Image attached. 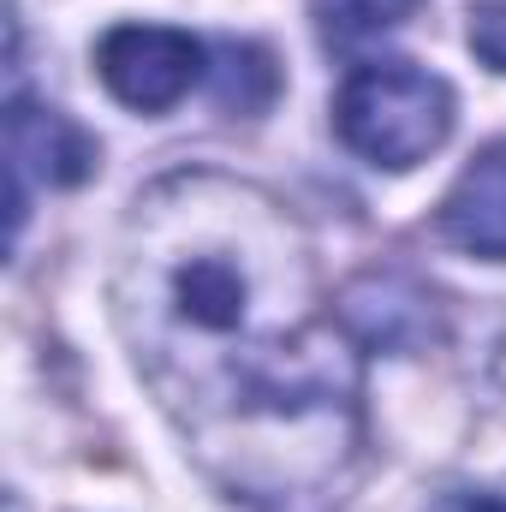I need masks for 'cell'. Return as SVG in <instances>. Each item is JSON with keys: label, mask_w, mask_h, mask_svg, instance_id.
Masks as SVG:
<instances>
[{"label": "cell", "mask_w": 506, "mask_h": 512, "mask_svg": "<svg viewBox=\"0 0 506 512\" xmlns=\"http://www.w3.org/2000/svg\"><path fill=\"white\" fill-rule=\"evenodd\" d=\"M340 143L387 173H405L429 161L453 131V90L447 78L411 66V60H364L346 72L334 96Z\"/></svg>", "instance_id": "2"}, {"label": "cell", "mask_w": 506, "mask_h": 512, "mask_svg": "<svg viewBox=\"0 0 506 512\" xmlns=\"http://www.w3.org/2000/svg\"><path fill=\"white\" fill-rule=\"evenodd\" d=\"M310 12L334 48H364L387 30H399L417 12V0H310Z\"/></svg>", "instance_id": "6"}, {"label": "cell", "mask_w": 506, "mask_h": 512, "mask_svg": "<svg viewBox=\"0 0 506 512\" xmlns=\"http://www.w3.org/2000/svg\"><path fill=\"white\" fill-rule=\"evenodd\" d=\"M471 54L483 60V66H495L506 72V0H483V6H471Z\"/></svg>", "instance_id": "7"}, {"label": "cell", "mask_w": 506, "mask_h": 512, "mask_svg": "<svg viewBox=\"0 0 506 512\" xmlns=\"http://www.w3.org/2000/svg\"><path fill=\"white\" fill-rule=\"evenodd\" d=\"M435 227L459 251L506 262V137L489 143L477 161H465V173L447 185L435 209Z\"/></svg>", "instance_id": "5"}, {"label": "cell", "mask_w": 506, "mask_h": 512, "mask_svg": "<svg viewBox=\"0 0 506 512\" xmlns=\"http://www.w3.org/2000/svg\"><path fill=\"white\" fill-rule=\"evenodd\" d=\"M96 72H102V84L120 108L167 114L203 84L209 48L191 30H173V24H114L96 42Z\"/></svg>", "instance_id": "3"}, {"label": "cell", "mask_w": 506, "mask_h": 512, "mask_svg": "<svg viewBox=\"0 0 506 512\" xmlns=\"http://www.w3.org/2000/svg\"><path fill=\"white\" fill-rule=\"evenodd\" d=\"M6 167H12V227H24V191L30 185H42V191L84 185L96 173V143H90L84 126H72L60 108L12 96V114H6Z\"/></svg>", "instance_id": "4"}, {"label": "cell", "mask_w": 506, "mask_h": 512, "mask_svg": "<svg viewBox=\"0 0 506 512\" xmlns=\"http://www.w3.org/2000/svg\"><path fill=\"white\" fill-rule=\"evenodd\" d=\"M429 512H506V495H495V489H453Z\"/></svg>", "instance_id": "8"}, {"label": "cell", "mask_w": 506, "mask_h": 512, "mask_svg": "<svg viewBox=\"0 0 506 512\" xmlns=\"http://www.w3.org/2000/svg\"><path fill=\"white\" fill-rule=\"evenodd\" d=\"M114 310L197 465L245 507L340 495L364 441V364L298 215L233 173H167L131 203Z\"/></svg>", "instance_id": "1"}]
</instances>
